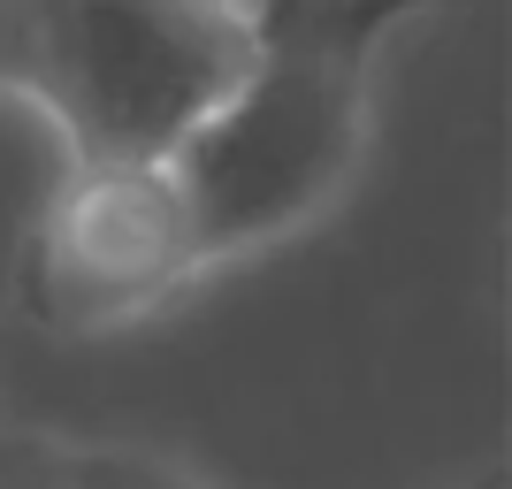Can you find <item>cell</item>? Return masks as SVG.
<instances>
[{"instance_id":"277c9868","label":"cell","mask_w":512,"mask_h":489,"mask_svg":"<svg viewBox=\"0 0 512 489\" xmlns=\"http://www.w3.org/2000/svg\"><path fill=\"white\" fill-rule=\"evenodd\" d=\"M62 489H199L153 451H62Z\"/></svg>"},{"instance_id":"5b68a950","label":"cell","mask_w":512,"mask_h":489,"mask_svg":"<svg viewBox=\"0 0 512 489\" xmlns=\"http://www.w3.org/2000/svg\"><path fill=\"white\" fill-rule=\"evenodd\" d=\"M0 489H62V451L0 436Z\"/></svg>"},{"instance_id":"6da1fadb","label":"cell","mask_w":512,"mask_h":489,"mask_svg":"<svg viewBox=\"0 0 512 489\" xmlns=\"http://www.w3.org/2000/svg\"><path fill=\"white\" fill-rule=\"evenodd\" d=\"M253 54L237 0H0V100L31 107L77 169L169 161Z\"/></svg>"},{"instance_id":"7a4b0ae2","label":"cell","mask_w":512,"mask_h":489,"mask_svg":"<svg viewBox=\"0 0 512 489\" xmlns=\"http://www.w3.org/2000/svg\"><path fill=\"white\" fill-rule=\"evenodd\" d=\"M367 146L360 62L321 39H260L253 69L169 153L199 260H237L291 237L344 192Z\"/></svg>"},{"instance_id":"3957f363","label":"cell","mask_w":512,"mask_h":489,"mask_svg":"<svg viewBox=\"0 0 512 489\" xmlns=\"http://www.w3.org/2000/svg\"><path fill=\"white\" fill-rule=\"evenodd\" d=\"M199 237L169 161H69L31 214L8 291L46 329H115L199 276Z\"/></svg>"}]
</instances>
